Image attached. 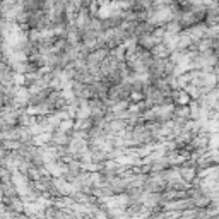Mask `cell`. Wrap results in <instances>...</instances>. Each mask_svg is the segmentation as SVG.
Returning a JSON list of instances; mask_svg holds the SVG:
<instances>
[{
    "label": "cell",
    "mask_w": 219,
    "mask_h": 219,
    "mask_svg": "<svg viewBox=\"0 0 219 219\" xmlns=\"http://www.w3.org/2000/svg\"><path fill=\"white\" fill-rule=\"evenodd\" d=\"M209 158H211V166H216V158H214V154H209ZM199 163H205V164H202V166H205V168H209V164H207V159H205V158H202V159L199 161Z\"/></svg>",
    "instance_id": "cell-1"
}]
</instances>
